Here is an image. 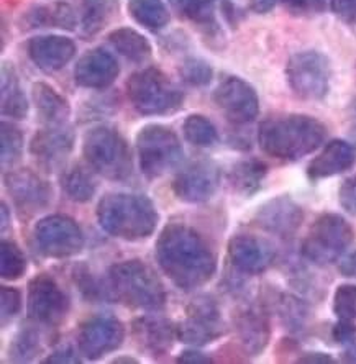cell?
I'll return each mask as SVG.
<instances>
[{"mask_svg":"<svg viewBox=\"0 0 356 364\" xmlns=\"http://www.w3.org/2000/svg\"><path fill=\"white\" fill-rule=\"evenodd\" d=\"M278 0H250V9L255 14H268L274 9Z\"/></svg>","mask_w":356,"mask_h":364,"instance_id":"51","label":"cell"},{"mask_svg":"<svg viewBox=\"0 0 356 364\" xmlns=\"http://www.w3.org/2000/svg\"><path fill=\"white\" fill-rule=\"evenodd\" d=\"M128 14L148 31H159L168 26L171 15L163 0H130Z\"/></svg>","mask_w":356,"mask_h":364,"instance_id":"33","label":"cell"},{"mask_svg":"<svg viewBox=\"0 0 356 364\" xmlns=\"http://www.w3.org/2000/svg\"><path fill=\"white\" fill-rule=\"evenodd\" d=\"M95 217L105 233L125 242L150 238L159 223V213L153 200L132 192L105 194L97 203Z\"/></svg>","mask_w":356,"mask_h":364,"instance_id":"3","label":"cell"},{"mask_svg":"<svg viewBox=\"0 0 356 364\" xmlns=\"http://www.w3.org/2000/svg\"><path fill=\"white\" fill-rule=\"evenodd\" d=\"M43 353L41 333L35 322L20 328L9 345V360L14 363L35 361Z\"/></svg>","mask_w":356,"mask_h":364,"instance_id":"34","label":"cell"},{"mask_svg":"<svg viewBox=\"0 0 356 364\" xmlns=\"http://www.w3.org/2000/svg\"><path fill=\"white\" fill-rule=\"evenodd\" d=\"M332 336L340 345L350 343L353 338H356V325L353 323V320L338 318V322L332 330Z\"/></svg>","mask_w":356,"mask_h":364,"instance_id":"46","label":"cell"},{"mask_svg":"<svg viewBox=\"0 0 356 364\" xmlns=\"http://www.w3.org/2000/svg\"><path fill=\"white\" fill-rule=\"evenodd\" d=\"M71 302L56 279L50 274H38L28 282L26 312L30 322L43 326H59L66 320Z\"/></svg>","mask_w":356,"mask_h":364,"instance_id":"12","label":"cell"},{"mask_svg":"<svg viewBox=\"0 0 356 364\" xmlns=\"http://www.w3.org/2000/svg\"><path fill=\"white\" fill-rule=\"evenodd\" d=\"M7 215H9L7 203L2 202V228H4V230H5V227H7Z\"/></svg>","mask_w":356,"mask_h":364,"instance_id":"54","label":"cell"},{"mask_svg":"<svg viewBox=\"0 0 356 364\" xmlns=\"http://www.w3.org/2000/svg\"><path fill=\"white\" fill-rule=\"evenodd\" d=\"M268 176V166L260 159H244L230 169V187L236 194L250 197L260 191L264 178Z\"/></svg>","mask_w":356,"mask_h":364,"instance_id":"30","label":"cell"},{"mask_svg":"<svg viewBox=\"0 0 356 364\" xmlns=\"http://www.w3.org/2000/svg\"><path fill=\"white\" fill-rule=\"evenodd\" d=\"M5 189L20 215L26 218L46 210L53 202V187L50 182L28 168L9 171L5 174Z\"/></svg>","mask_w":356,"mask_h":364,"instance_id":"13","label":"cell"},{"mask_svg":"<svg viewBox=\"0 0 356 364\" xmlns=\"http://www.w3.org/2000/svg\"><path fill=\"white\" fill-rule=\"evenodd\" d=\"M110 302L135 310H161L168 294L161 277L142 259H127L109 267L105 276Z\"/></svg>","mask_w":356,"mask_h":364,"instance_id":"4","label":"cell"},{"mask_svg":"<svg viewBox=\"0 0 356 364\" xmlns=\"http://www.w3.org/2000/svg\"><path fill=\"white\" fill-rule=\"evenodd\" d=\"M214 104L235 125H246L260 114V97L255 87L245 79L230 76L217 85L212 95Z\"/></svg>","mask_w":356,"mask_h":364,"instance_id":"14","label":"cell"},{"mask_svg":"<svg viewBox=\"0 0 356 364\" xmlns=\"http://www.w3.org/2000/svg\"><path fill=\"white\" fill-rule=\"evenodd\" d=\"M176 14L202 26L209 35H217L220 28L215 18V0H168Z\"/></svg>","mask_w":356,"mask_h":364,"instance_id":"32","label":"cell"},{"mask_svg":"<svg viewBox=\"0 0 356 364\" xmlns=\"http://www.w3.org/2000/svg\"><path fill=\"white\" fill-rule=\"evenodd\" d=\"M83 360L75 355V353L71 350V348H61V350H58L55 353H51V355H48L43 363H50V364H64V363H69V364H74V363H80Z\"/></svg>","mask_w":356,"mask_h":364,"instance_id":"47","label":"cell"},{"mask_svg":"<svg viewBox=\"0 0 356 364\" xmlns=\"http://www.w3.org/2000/svg\"><path fill=\"white\" fill-rule=\"evenodd\" d=\"M231 266L241 274L258 276L266 272L276 258L274 246L256 235H235L226 245Z\"/></svg>","mask_w":356,"mask_h":364,"instance_id":"18","label":"cell"},{"mask_svg":"<svg viewBox=\"0 0 356 364\" xmlns=\"http://www.w3.org/2000/svg\"><path fill=\"white\" fill-rule=\"evenodd\" d=\"M286 79L299 99H325L332 82L330 60L315 50L295 53L286 64Z\"/></svg>","mask_w":356,"mask_h":364,"instance_id":"9","label":"cell"},{"mask_svg":"<svg viewBox=\"0 0 356 364\" xmlns=\"http://www.w3.org/2000/svg\"><path fill=\"white\" fill-rule=\"evenodd\" d=\"M127 97L142 115L159 117L179 110L184 92L161 69L145 68L128 77Z\"/></svg>","mask_w":356,"mask_h":364,"instance_id":"6","label":"cell"},{"mask_svg":"<svg viewBox=\"0 0 356 364\" xmlns=\"http://www.w3.org/2000/svg\"><path fill=\"white\" fill-rule=\"evenodd\" d=\"M112 363H128V364H137L138 360H135V358L130 356H122V358H115V360H112Z\"/></svg>","mask_w":356,"mask_h":364,"instance_id":"53","label":"cell"},{"mask_svg":"<svg viewBox=\"0 0 356 364\" xmlns=\"http://www.w3.org/2000/svg\"><path fill=\"white\" fill-rule=\"evenodd\" d=\"M125 340V326L115 317L95 315L79 326V353L90 361L117 351Z\"/></svg>","mask_w":356,"mask_h":364,"instance_id":"15","label":"cell"},{"mask_svg":"<svg viewBox=\"0 0 356 364\" xmlns=\"http://www.w3.org/2000/svg\"><path fill=\"white\" fill-rule=\"evenodd\" d=\"M332 309L338 318L356 320V284H340L333 292Z\"/></svg>","mask_w":356,"mask_h":364,"instance_id":"41","label":"cell"},{"mask_svg":"<svg viewBox=\"0 0 356 364\" xmlns=\"http://www.w3.org/2000/svg\"><path fill=\"white\" fill-rule=\"evenodd\" d=\"M120 64L109 51L90 50L80 58L74 68V81L84 89L104 90L117 81Z\"/></svg>","mask_w":356,"mask_h":364,"instance_id":"23","label":"cell"},{"mask_svg":"<svg viewBox=\"0 0 356 364\" xmlns=\"http://www.w3.org/2000/svg\"><path fill=\"white\" fill-rule=\"evenodd\" d=\"M177 363L181 364H209L214 363V360L207 355H204L202 351L194 350V348H189V350H184L177 356Z\"/></svg>","mask_w":356,"mask_h":364,"instance_id":"48","label":"cell"},{"mask_svg":"<svg viewBox=\"0 0 356 364\" xmlns=\"http://www.w3.org/2000/svg\"><path fill=\"white\" fill-rule=\"evenodd\" d=\"M118 0H83L80 5V33L84 38H94L118 14Z\"/></svg>","mask_w":356,"mask_h":364,"instance_id":"28","label":"cell"},{"mask_svg":"<svg viewBox=\"0 0 356 364\" xmlns=\"http://www.w3.org/2000/svg\"><path fill=\"white\" fill-rule=\"evenodd\" d=\"M78 51L74 40L61 35L33 36L26 43V53L31 63L45 73L61 71L73 61Z\"/></svg>","mask_w":356,"mask_h":364,"instance_id":"21","label":"cell"},{"mask_svg":"<svg viewBox=\"0 0 356 364\" xmlns=\"http://www.w3.org/2000/svg\"><path fill=\"white\" fill-rule=\"evenodd\" d=\"M137 154L140 169L148 179H158L174 169L184 158L179 136L169 127L150 123L138 132Z\"/></svg>","mask_w":356,"mask_h":364,"instance_id":"8","label":"cell"},{"mask_svg":"<svg viewBox=\"0 0 356 364\" xmlns=\"http://www.w3.org/2000/svg\"><path fill=\"white\" fill-rule=\"evenodd\" d=\"M234 328L241 351L248 356H258L266 350L271 340V323L261 307H245L234 317Z\"/></svg>","mask_w":356,"mask_h":364,"instance_id":"22","label":"cell"},{"mask_svg":"<svg viewBox=\"0 0 356 364\" xmlns=\"http://www.w3.org/2000/svg\"><path fill=\"white\" fill-rule=\"evenodd\" d=\"M179 74L182 81L192 85V87H204V85L212 82L214 79L212 66L206 60L197 56L186 58L179 68Z\"/></svg>","mask_w":356,"mask_h":364,"instance_id":"40","label":"cell"},{"mask_svg":"<svg viewBox=\"0 0 356 364\" xmlns=\"http://www.w3.org/2000/svg\"><path fill=\"white\" fill-rule=\"evenodd\" d=\"M36 250L51 259H66L79 255L84 248V233L74 218L61 213L43 217L35 225Z\"/></svg>","mask_w":356,"mask_h":364,"instance_id":"11","label":"cell"},{"mask_svg":"<svg viewBox=\"0 0 356 364\" xmlns=\"http://www.w3.org/2000/svg\"><path fill=\"white\" fill-rule=\"evenodd\" d=\"M182 133L186 140L199 148H209L219 140L217 128L210 119L201 114H192L182 123Z\"/></svg>","mask_w":356,"mask_h":364,"instance_id":"36","label":"cell"},{"mask_svg":"<svg viewBox=\"0 0 356 364\" xmlns=\"http://www.w3.org/2000/svg\"><path fill=\"white\" fill-rule=\"evenodd\" d=\"M0 151H2V168L7 171L20 161L23 154V133L14 123L2 122L0 125Z\"/></svg>","mask_w":356,"mask_h":364,"instance_id":"37","label":"cell"},{"mask_svg":"<svg viewBox=\"0 0 356 364\" xmlns=\"http://www.w3.org/2000/svg\"><path fill=\"white\" fill-rule=\"evenodd\" d=\"M342 361L356 364V338L347 343V348H345V351L342 353Z\"/></svg>","mask_w":356,"mask_h":364,"instance_id":"52","label":"cell"},{"mask_svg":"<svg viewBox=\"0 0 356 364\" xmlns=\"http://www.w3.org/2000/svg\"><path fill=\"white\" fill-rule=\"evenodd\" d=\"M0 309H2V326H7L21 309V292L17 287H0Z\"/></svg>","mask_w":356,"mask_h":364,"instance_id":"43","label":"cell"},{"mask_svg":"<svg viewBox=\"0 0 356 364\" xmlns=\"http://www.w3.org/2000/svg\"><path fill=\"white\" fill-rule=\"evenodd\" d=\"M95 171L89 164L75 163L64 169L61 174V187L69 199L79 203L90 202L97 194Z\"/></svg>","mask_w":356,"mask_h":364,"instance_id":"29","label":"cell"},{"mask_svg":"<svg viewBox=\"0 0 356 364\" xmlns=\"http://www.w3.org/2000/svg\"><path fill=\"white\" fill-rule=\"evenodd\" d=\"M276 307L279 318L289 331L300 333V331L305 330L310 318V312L304 301H300L295 296H289V294H281L276 301Z\"/></svg>","mask_w":356,"mask_h":364,"instance_id":"35","label":"cell"},{"mask_svg":"<svg viewBox=\"0 0 356 364\" xmlns=\"http://www.w3.org/2000/svg\"><path fill=\"white\" fill-rule=\"evenodd\" d=\"M73 281L78 286V291L83 294V297L89 302H100L109 301V291H107L105 279L99 281L97 277L89 271L85 264H78L73 269Z\"/></svg>","mask_w":356,"mask_h":364,"instance_id":"38","label":"cell"},{"mask_svg":"<svg viewBox=\"0 0 356 364\" xmlns=\"http://www.w3.org/2000/svg\"><path fill=\"white\" fill-rule=\"evenodd\" d=\"M253 222L264 232L289 238L298 233L304 222V210L289 196H278L258 208Z\"/></svg>","mask_w":356,"mask_h":364,"instance_id":"19","label":"cell"},{"mask_svg":"<svg viewBox=\"0 0 356 364\" xmlns=\"http://www.w3.org/2000/svg\"><path fill=\"white\" fill-rule=\"evenodd\" d=\"M21 30L38 28H58L73 31L78 26V15L71 5L66 2H51L33 5L26 12L21 14L19 20Z\"/></svg>","mask_w":356,"mask_h":364,"instance_id":"25","label":"cell"},{"mask_svg":"<svg viewBox=\"0 0 356 364\" xmlns=\"http://www.w3.org/2000/svg\"><path fill=\"white\" fill-rule=\"evenodd\" d=\"M83 156L102 178L125 182L133 174V156L128 141L115 128L99 125L85 132Z\"/></svg>","mask_w":356,"mask_h":364,"instance_id":"5","label":"cell"},{"mask_svg":"<svg viewBox=\"0 0 356 364\" xmlns=\"http://www.w3.org/2000/svg\"><path fill=\"white\" fill-rule=\"evenodd\" d=\"M220 186V171L207 159H199L182 168L172 181L176 199L186 203H204L212 199Z\"/></svg>","mask_w":356,"mask_h":364,"instance_id":"16","label":"cell"},{"mask_svg":"<svg viewBox=\"0 0 356 364\" xmlns=\"http://www.w3.org/2000/svg\"><path fill=\"white\" fill-rule=\"evenodd\" d=\"M293 17H317L327 10V0H279Z\"/></svg>","mask_w":356,"mask_h":364,"instance_id":"42","label":"cell"},{"mask_svg":"<svg viewBox=\"0 0 356 364\" xmlns=\"http://www.w3.org/2000/svg\"><path fill=\"white\" fill-rule=\"evenodd\" d=\"M340 272H342L345 277H353V279H356V251L350 253L347 258L340 263Z\"/></svg>","mask_w":356,"mask_h":364,"instance_id":"50","label":"cell"},{"mask_svg":"<svg viewBox=\"0 0 356 364\" xmlns=\"http://www.w3.org/2000/svg\"><path fill=\"white\" fill-rule=\"evenodd\" d=\"M0 110L4 117L15 120H25L30 112V102L20 85L17 69L12 63L2 64V94Z\"/></svg>","mask_w":356,"mask_h":364,"instance_id":"27","label":"cell"},{"mask_svg":"<svg viewBox=\"0 0 356 364\" xmlns=\"http://www.w3.org/2000/svg\"><path fill=\"white\" fill-rule=\"evenodd\" d=\"M75 143L73 128L68 125H46L38 130L30 140V154L46 173L61 168L71 156Z\"/></svg>","mask_w":356,"mask_h":364,"instance_id":"17","label":"cell"},{"mask_svg":"<svg viewBox=\"0 0 356 364\" xmlns=\"http://www.w3.org/2000/svg\"><path fill=\"white\" fill-rule=\"evenodd\" d=\"M107 40L113 46V50L120 53L128 61L137 64L147 63L151 58V53H153L150 41L142 33H138L137 30L128 28V26H122V28L110 31Z\"/></svg>","mask_w":356,"mask_h":364,"instance_id":"31","label":"cell"},{"mask_svg":"<svg viewBox=\"0 0 356 364\" xmlns=\"http://www.w3.org/2000/svg\"><path fill=\"white\" fill-rule=\"evenodd\" d=\"M298 363H310V364H327V363H337L335 358H332L327 353H320V351H312V353H304L300 355L298 360Z\"/></svg>","mask_w":356,"mask_h":364,"instance_id":"49","label":"cell"},{"mask_svg":"<svg viewBox=\"0 0 356 364\" xmlns=\"http://www.w3.org/2000/svg\"><path fill=\"white\" fill-rule=\"evenodd\" d=\"M352 242V225L338 213H322L310 225L300 255L315 266H330L347 253Z\"/></svg>","mask_w":356,"mask_h":364,"instance_id":"7","label":"cell"},{"mask_svg":"<svg viewBox=\"0 0 356 364\" xmlns=\"http://www.w3.org/2000/svg\"><path fill=\"white\" fill-rule=\"evenodd\" d=\"M356 163L355 148L345 140H332L323 144L322 151L307 166L310 181H320L350 171Z\"/></svg>","mask_w":356,"mask_h":364,"instance_id":"24","label":"cell"},{"mask_svg":"<svg viewBox=\"0 0 356 364\" xmlns=\"http://www.w3.org/2000/svg\"><path fill=\"white\" fill-rule=\"evenodd\" d=\"M327 138V127L305 114H276L258 128V143L268 156L298 161L319 149Z\"/></svg>","mask_w":356,"mask_h":364,"instance_id":"2","label":"cell"},{"mask_svg":"<svg viewBox=\"0 0 356 364\" xmlns=\"http://www.w3.org/2000/svg\"><path fill=\"white\" fill-rule=\"evenodd\" d=\"M31 100H33L38 119L45 125H66L71 115L69 102L46 82H36L31 87Z\"/></svg>","mask_w":356,"mask_h":364,"instance_id":"26","label":"cell"},{"mask_svg":"<svg viewBox=\"0 0 356 364\" xmlns=\"http://www.w3.org/2000/svg\"><path fill=\"white\" fill-rule=\"evenodd\" d=\"M177 340L184 345L206 346L226 333V325L217 301L210 296L192 299L186 307V318L176 325Z\"/></svg>","mask_w":356,"mask_h":364,"instance_id":"10","label":"cell"},{"mask_svg":"<svg viewBox=\"0 0 356 364\" xmlns=\"http://www.w3.org/2000/svg\"><path fill=\"white\" fill-rule=\"evenodd\" d=\"M338 202L345 212L356 217V176L342 182L338 189Z\"/></svg>","mask_w":356,"mask_h":364,"instance_id":"44","label":"cell"},{"mask_svg":"<svg viewBox=\"0 0 356 364\" xmlns=\"http://www.w3.org/2000/svg\"><path fill=\"white\" fill-rule=\"evenodd\" d=\"M330 9L343 23L356 26V0H330Z\"/></svg>","mask_w":356,"mask_h":364,"instance_id":"45","label":"cell"},{"mask_svg":"<svg viewBox=\"0 0 356 364\" xmlns=\"http://www.w3.org/2000/svg\"><path fill=\"white\" fill-rule=\"evenodd\" d=\"M156 261L164 276L191 292L212 279L217 271V256L206 238L184 223H169L156 240Z\"/></svg>","mask_w":356,"mask_h":364,"instance_id":"1","label":"cell"},{"mask_svg":"<svg viewBox=\"0 0 356 364\" xmlns=\"http://www.w3.org/2000/svg\"><path fill=\"white\" fill-rule=\"evenodd\" d=\"M26 271V258L17 245L4 240L0 245V276L4 281H17Z\"/></svg>","mask_w":356,"mask_h":364,"instance_id":"39","label":"cell"},{"mask_svg":"<svg viewBox=\"0 0 356 364\" xmlns=\"http://www.w3.org/2000/svg\"><path fill=\"white\" fill-rule=\"evenodd\" d=\"M132 336L137 346L150 358L168 356L177 340L176 325L168 318L143 315L132 322Z\"/></svg>","mask_w":356,"mask_h":364,"instance_id":"20","label":"cell"}]
</instances>
